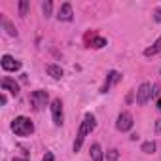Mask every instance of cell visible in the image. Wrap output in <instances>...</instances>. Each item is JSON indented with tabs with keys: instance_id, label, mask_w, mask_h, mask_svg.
<instances>
[{
	"instance_id": "24",
	"label": "cell",
	"mask_w": 161,
	"mask_h": 161,
	"mask_svg": "<svg viewBox=\"0 0 161 161\" xmlns=\"http://www.w3.org/2000/svg\"><path fill=\"white\" fill-rule=\"evenodd\" d=\"M155 106H157V110L161 112V95H159V99H157V103H155Z\"/></svg>"
},
{
	"instance_id": "1",
	"label": "cell",
	"mask_w": 161,
	"mask_h": 161,
	"mask_svg": "<svg viewBox=\"0 0 161 161\" xmlns=\"http://www.w3.org/2000/svg\"><path fill=\"white\" fill-rule=\"evenodd\" d=\"M95 127H97V119H95V116H93V114H86V116H84L82 125H80V129H78V135H76L74 146H72V150H74V152H80V148H82V144H84L86 136H87Z\"/></svg>"
},
{
	"instance_id": "26",
	"label": "cell",
	"mask_w": 161,
	"mask_h": 161,
	"mask_svg": "<svg viewBox=\"0 0 161 161\" xmlns=\"http://www.w3.org/2000/svg\"><path fill=\"white\" fill-rule=\"evenodd\" d=\"M159 74H161V70H159Z\"/></svg>"
},
{
	"instance_id": "11",
	"label": "cell",
	"mask_w": 161,
	"mask_h": 161,
	"mask_svg": "<svg viewBox=\"0 0 161 161\" xmlns=\"http://www.w3.org/2000/svg\"><path fill=\"white\" fill-rule=\"evenodd\" d=\"M46 72H47L53 80H61V78L64 76V70H63L59 64H53V63H49V64L46 66Z\"/></svg>"
},
{
	"instance_id": "16",
	"label": "cell",
	"mask_w": 161,
	"mask_h": 161,
	"mask_svg": "<svg viewBox=\"0 0 161 161\" xmlns=\"http://www.w3.org/2000/svg\"><path fill=\"white\" fill-rule=\"evenodd\" d=\"M42 12L46 17H51V12H53V2L51 0H46V2H42Z\"/></svg>"
},
{
	"instance_id": "9",
	"label": "cell",
	"mask_w": 161,
	"mask_h": 161,
	"mask_svg": "<svg viewBox=\"0 0 161 161\" xmlns=\"http://www.w3.org/2000/svg\"><path fill=\"white\" fill-rule=\"evenodd\" d=\"M57 19H59V21H72V19H74L72 4H70V2L61 4V8H59V12H57Z\"/></svg>"
},
{
	"instance_id": "14",
	"label": "cell",
	"mask_w": 161,
	"mask_h": 161,
	"mask_svg": "<svg viewBox=\"0 0 161 161\" xmlns=\"http://www.w3.org/2000/svg\"><path fill=\"white\" fill-rule=\"evenodd\" d=\"M2 25H4V29H6V32H8L10 36H17V31H15V27H14V25H12V23H10V21L4 17V15H2Z\"/></svg>"
},
{
	"instance_id": "19",
	"label": "cell",
	"mask_w": 161,
	"mask_h": 161,
	"mask_svg": "<svg viewBox=\"0 0 161 161\" xmlns=\"http://www.w3.org/2000/svg\"><path fill=\"white\" fill-rule=\"evenodd\" d=\"M118 159H119V152L116 148H112V150L106 152V161H118Z\"/></svg>"
},
{
	"instance_id": "8",
	"label": "cell",
	"mask_w": 161,
	"mask_h": 161,
	"mask_svg": "<svg viewBox=\"0 0 161 161\" xmlns=\"http://www.w3.org/2000/svg\"><path fill=\"white\" fill-rule=\"evenodd\" d=\"M119 80H121V74H119L118 70H110V72H108V76H106V80H104V84H103V87H101V93H108V91H110V87H112V86H116Z\"/></svg>"
},
{
	"instance_id": "5",
	"label": "cell",
	"mask_w": 161,
	"mask_h": 161,
	"mask_svg": "<svg viewBox=\"0 0 161 161\" xmlns=\"http://www.w3.org/2000/svg\"><path fill=\"white\" fill-rule=\"evenodd\" d=\"M133 116H131V112H121L119 116H118V121H116V129L118 131H121V133H127V131H131L133 129Z\"/></svg>"
},
{
	"instance_id": "10",
	"label": "cell",
	"mask_w": 161,
	"mask_h": 161,
	"mask_svg": "<svg viewBox=\"0 0 161 161\" xmlns=\"http://www.w3.org/2000/svg\"><path fill=\"white\" fill-rule=\"evenodd\" d=\"M2 91H10L14 97H17V95H19V86L15 84V80L4 78V80H2Z\"/></svg>"
},
{
	"instance_id": "15",
	"label": "cell",
	"mask_w": 161,
	"mask_h": 161,
	"mask_svg": "<svg viewBox=\"0 0 161 161\" xmlns=\"http://www.w3.org/2000/svg\"><path fill=\"white\" fill-rule=\"evenodd\" d=\"M91 47H95V49H101V47H104L106 46V38H103V36H95L93 40H91V44H89Z\"/></svg>"
},
{
	"instance_id": "21",
	"label": "cell",
	"mask_w": 161,
	"mask_h": 161,
	"mask_svg": "<svg viewBox=\"0 0 161 161\" xmlns=\"http://www.w3.org/2000/svg\"><path fill=\"white\" fill-rule=\"evenodd\" d=\"M42 161H55V157H53V153L51 152H46V155H44V159Z\"/></svg>"
},
{
	"instance_id": "17",
	"label": "cell",
	"mask_w": 161,
	"mask_h": 161,
	"mask_svg": "<svg viewBox=\"0 0 161 161\" xmlns=\"http://www.w3.org/2000/svg\"><path fill=\"white\" fill-rule=\"evenodd\" d=\"M29 6H31V2H29V0H21V2H19V15H21V17H27Z\"/></svg>"
},
{
	"instance_id": "18",
	"label": "cell",
	"mask_w": 161,
	"mask_h": 161,
	"mask_svg": "<svg viewBox=\"0 0 161 161\" xmlns=\"http://www.w3.org/2000/svg\"><path fill=\"white\" fill-rule=\"evenodd\" d=\"M144 153H153L155 152V142H152V140H148V142H144L142 144V148H140Z\"/></svg>"
},
{
	"instance_id": "13",
	"label": "cell",
	"mask_w": 161,
	"mask_h": 161,
	"mask_svg": "<svg viewBox=\"0 0 161 161\" xmlns=\"http://www.w3.org/2000/svg\"><path fill=\"white\" fill-rule=\"evenodd\" d=\"M89 153H91V159H93V161H103V157H104L103 148H101V144H99V142H95V144L91 146Z\"/></svg>"
},
{
	"instance_id": "3",
	"label": "cell",
	"mask_w": 161,
	"mask_h": 161,
	"mask_svg": "<svg viewBox=\"0 0 161 161\" xmlns=\"http://www.w3.org/2000/svg\"><path fill=\"white\" fill-rule=\"evenodd\" d=\"M47 103H49V95H47V91H44V89H36V91L31 93V104H32V108H34L36 112L44 110V108L47 106Z\"/></svg>"
},
{
	"instance_id": "23",
	"label": "cell",
	"mask_w": 161,
	"mask_h": 161,
	"mask_svg": "<svg viewBox=\"0 0 161 161\" xmlns=\"http://www.w3.org/2000/svg\"><path fill=\"white\" fill-rule=\"evenodd\" d=\"M155 131H157V133H161V118L155 121Z\"/></svg>"
},
{
	"instance_id": "6",
	"label": "cell",
	"mask_w": 161,
	"mask_h": 161,
	"mask_svg": "<svg viewBox=\"0 0 161 161\" xmlns=\"http://www.w3.org/2000/svg\"><path fill=\"white\" fill-rule=\"evenodd\" d=\"M152 84H148V82H142L140 84V87H138V91H136V103L140 104V106H144L150 99H152Z\"/></svg>"
},
{
	"instance_id": "7",
	"label": "cell",
	"mask_w": 161,
	"mask_h": 161,
	"mask_svg": "<svg viewBox=\"0 0 161 161\" xmlns=\"http://www.w3.org/2000/svg\"><path fill=\"white\" fill-rule=\"evenodd\" d=\"M0 66H2L4 72H15L21 68V63L17 59H14L12 55H2V59H0Z\"/></svg>"
},
{
	"instance_id": "4",
	"label": "cell",
	"mask_w": 161,
	"mask_h": 161,
	"mask_svg": "<svg viewBox=\"0 0 161 161\" xmlns=\"http://www.w3.org/2000/svg\"><path fill=\"white\" fill-rule=\"evenodd\" d=\"M49 110H51V118H53V123L57 127H61L64 123V112H63V103L61 99H53L51 104H49Z\"/></svg>"
},
{
	"instance_id": "12",
	"label": "cell",
	"mask_w": 161,
	"mask_h": 161,
	"mask_svg": "<svg viewBox=\"0 0 161 161\" xmlns=\"http://www.w3.org/2000/svg\"><path fill=\"white\" fill-rule=\"evenodd\" d=\"M157 53H161V36H159L150 47L144 49V55H146V57H153V55H157Z\"/></svg>"
},
{
	"instance_id": "22",
	"label": "cell",
	"mask_w": 161,
	"mask_h": 161,
	"mask_svg": "<svg viewBox=\"0 0 161 161\" xmlns=\"http://www.w3.org/2000/svg\"><path fill=\"white\" fill-rule=\"evenodd\" d=\"M8 103V97H6V93H2L0 95V104H6Z\"/></svg>"
},
{
	"instance_id": "20",
	"label": "cell",
	"mask_w": 161,
	"mask_h": 161,
	"mask_svg": "<svg viewBox=\"0 0 161 161\" xmlns=\"http://www.w3.org/2000/svg\"><path fill=\"white\" fill-rule=\"evenodd\" d=\"M153 21H155V23H161V8L153 12Z\"/></svg>"
},
{
	"instance_id": "25",
	"label": "cell",
	"mask_w": 161,
	"mask_h": 161,
	"mask_svg": "<svg viewBox=\"0 0 161 161\" xmlns=\"http://www.w3.org/2000/svg\"><path fill=\"white\" fill-rule=\"evenodd\" d=\"M14 161H29L27 157H14Z\"/></svg>"
},
{
	"instance_id": "2",
	"label": "cell",
	"mask_w": 161,
	"mask_h": 161,
	"mask_svg": "<svg viewBox=\"0 0 161 161\" xmlns=\"http://www.w3.org/2000/svg\"><path fill=\"white\" fill-rule=\"evenodd\" d=\"M12 131L17 136H31L34 133V123L27 118V116H17L12 121Z\"/></svg>"
}]
</instances>
